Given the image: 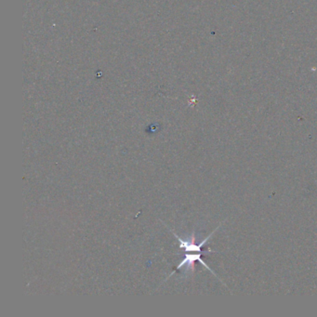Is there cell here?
Listing matches in <instances>:
<instances>
[{
	"instance_id": "1",
	"label": "cell",
	"mask_w": 317,
	"mask_h": 317,
	"mask_svg": "<svg viewBox=\"0 0 317 317\" xmlns=\"http://www.w3.org/2000/svg\"><path fill=\"white\" fill-rule=\"evenodd\" d=\"M218 230V228L216 229L214 232H212L211 234H210L207 238H205V239L200 243V244H196L195 243V238H194V236H192L191 241H184V240L181 239L180 237H179L176 233H173L174 236L178 239L179 241V243H180V248L181 249H184V251L185 252H201V249H202V246L203 245H206V243L209 241L210 237L212 236V234L215 233L216 231Z\"/></svg>"
},
{
	"instance_id": "2",
	"label": "cell",
	"mask_w": 317,
	"mask_h": 317,
	"mask_svg": "<svg viewBox=\"0 0 317 317\" xmlns=\"http://www.w3.org/2000/svg\"><path fill=\"white\" fill-rule=\"evenodd\" d=\"M198 261L200 264L203 265L204 267H206L207 269L210 270V273H212L213 275H215V273H213V271L210 269V267L206 264V263L204 262L203 260H202V258H201V253H198V254H186L184 258H183V260L181 261V263H180L177 267H176V269L174 270L173 273H171V275L175 274L178 270H180L182 267H184V266H187V267H193V264L195 262H197Z\"/></svg>"
}]
</instances>
